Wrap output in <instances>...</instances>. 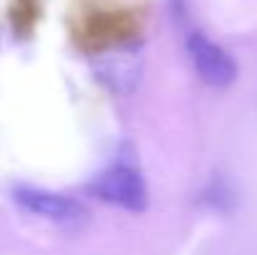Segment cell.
Segmentation results:
<instances>
[{
  "mask_svg": "<svg viewBox=\"0 0 257 255\" xmlns=\"http://www.w3.org/2000/svg\"><path fill=\"white\" fill-rule=\"evenodd\" d=\"M187 53L192 60V68L197 70V75L212 88H225L237 78V65L235 60L210 38L192 33L187 40Z\"/></svg>",
  "mask_w": 257,
  "mask_h": 255,
  "instance_id": "cell-3",
  "label": "cell"
},
{
  "mask_svg": "<svg viewBox=\"0 0 257 255\" xmlns=\"http://www.w3.org/2000/svg\"><path fill=\"white\" fill-rule=\"evenodd\" d=\"M90 190L95 198H100L115 208L130 210V213H143L150 203L148 185H145L143 175L130 165H112L105 173H100L95 178V183L90 185Z\"/></svg>",
  "mask_w": 257,
  "mask_h": 255,
  "instance_id": "cell-1",
  "label": "cell"
},
{
  "mask_svg": "<svg viewBox=\"0 0 257 255\" xmlns=\"http://www.w3.org/2000/svg\"><path fill=\"white\" fill-rule=\"evenodd\" d=\"M15 200L23 210L53 220L58 225H78L87 218V210L83 203H78L75 198L60 195V193H50V190H35V188H25L15 193Z\"/></svg>",
  "mask_w": 257,
  "mask_h": 255,
  "instance_id": "cell-2",
  "label": "cell"
}]
</instances>
